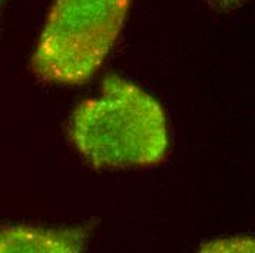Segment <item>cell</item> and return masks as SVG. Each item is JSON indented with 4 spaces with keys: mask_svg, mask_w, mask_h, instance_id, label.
Listing matches in <instances>:
<instances>
[{
    "mask_svg": "<svg viewBox=\"0 0 255 253\" xmlns=\"http://www.w3.org/2000/svg\"><path fill=\"white\" fill-rule=\"evenodd\" d=\"M91 227L46 228L31 226L0 227V253H77L82 252Z\"/></svg>",
    "mask_w": 255,
    "mask_h": 253,
    "instance_id": "3957f363",
    "label": "cell"
},
{
    "mask_svg": "<svg viewBox=\"0 0 255 253\" xmlns=\"http://www.w3.org/2000/svg\"><path fill=\"white\" fill-rule=\"evenodd\" d=\"M6 1H7V0H0V12H1V9H3V6H4Z\"/></svg>",
    "mask_w": 255,
    "mask_h": 253,
    "instance_id": "5b68a950",
    "label": "cell"
},
{
    "mask_svg": "<svg viewBox=\"0 0 255 253\" xmlns=\"http://www.w3.org/2000/svg\"><path fill=\"white\" fill-rule=\"evenodd\" d=\"M207 3L219 10H232L245 3V0H207Z\"/></svg>",
    "mask_w": 255,
    "mask_h": 253,
    "instance_id": "277c9868",
    "label": "cell"
},
{
    "mask_svg": "<svg viewBox=\"0 0 255 253\" xmlns=\"http://www.w3.org/2000/svg\"><path fill=\"white\" fill-rule=\"evenodd\" d=\"M69 138L94 167L154 166L169 148L167 120L160 102L116 75L104 78L100 94L78 105Z\"/></svg>",
    "mask_w": 255,
    "mask_h": 253,
    "instance_id": "6da1fadb",
    "label": "cell"
},
{
    "mask_svg": "<svg viewBox=\"0 0 255 253\" xmlns=\"http://www.w3.org/2000/svg\"><path fill=\"white\" fill-rule=\"evenodd\" d=\"M130 0H56L31 59L40 79L79 85L104 63L127 19Z\"/></svg>",
    "mask_w": 255,
    "mask_h": 253,
    "instance_id": "7a4b0ae2",
    "label": "cell"
}]
</instances>
